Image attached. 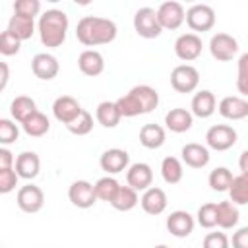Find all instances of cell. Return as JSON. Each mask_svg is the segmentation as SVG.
Wrapping results in <instances>:
<instances>
[{
  "label": "cell",
  "mask_w": 248,
  "mask_h": 248,
  "mask_svg": "<svg viewBox=\"0 0 248 248\" xmlns=\"http://www.w3.org/2000/svg\"><path fill=\"white\" fill-rule=\"evenodd\" d=\"M194 124V114L186 108H170L165 114V126L174 132V134H184L192 128Z\"/></svg>",
  "instance_id": "cell-22"
},
{
  "label": "cell",
  "mask_w": 248,
  "mask_h": 248,
  "mask_svg": "<svg viewBox=\"0 0 248 248\" xmlns=\"http://www.w3.org/2000/svg\"><path fill=\"white\" fill-rule=\"evenodd\" d=\"M236 89H238L242 95L248 97V76H240V74H238V78H236Z\"/></svg>",
  "instance_id": "cell-46"
},
{
  "label": "cell",
  "mask_w": 248,
  "mask_h": 248,
  "mask_svg": "<svg viewBox=\"0 0 248 248\" xmlns=\"http://www.w3.org/2000/svg\"><path fill=\"white\" fill-rule=\"evenodd\" d=\"M68 31V16L62 10H46L39 17V37L45 46L56 48L66 41Z\"/></svg>",
  "instance_id": "cell-2"
},
{
  "label": "cell",
  "mask_w": 248,
  "mask_h": 248,
  "mask_svg": "<svg viewBox=\"0 0 248 248\" xmlns=\"http://www.w3.org/2000/svg\"><path fill=\"white\" fill-rule=\"evenodd\" d=\"M0 70H2V81H0V89H4V87H6V83H8V78H10V74H8V64H6V62H0Z\"/></svg>",
  "instance_id": "cell-49"
},
{
  "label": "cell",
  "mask_w": 248,
  "mask_h": 248,
  "mask_svg": "<svg viewBox=\"0 0 248 248\" xmlns=\"http://www.w3.org/2000/svg\"><path fill=\"white\" fill-rule=\"evenodd\" d=\"M140 143L147 149H159L165 143V128L159 124H143L140 130Z\"/></svg>",
  "instance_id": "cell-25"
},
{
  "label": "cell",
  "mask_w": 248,
  "mask_h": 248,
  "mask_svg": "<svg viewBox=\"0 0 248 248\" xmlns=\"http://www.w3.org/2000/svg\"><path fill=\"white\" fill-rule=\"evenodd\" d=\"M232 248H248V227H240L232 234Z\"/></svg>",
  "instance_id": "cell-44"
},
{
  "label": "cell",
  "mask_w": 248,
  "mask_h": 248,
  "mask_svg": "<svg viewBox=\"0 0 248 248\" xmlns=\"http://www.w3.org/2000/svg\"><path fill=\"white\" fill-rule=\"evenodd\" d=\"M17 136H19L17 126L10 118H2L0 120V143L2 145H10V143H14L17 140Z\"/></svg>",
  "instance_id": "cell-41"
},
{
  "label": "cell",
  "mask_w": 248,
  "mask_h": 248,
  "mask_svg": "<svg viewBox=\"0 0 248 248\" xmlns=\"http://www.w3.org/2000/svg\"><path fill=\"white\" fill-rule=\"evenodd\" d=\"M203 248H229V238L225 232H209L203 238Z\"/></svg>",
  "instance_id": "cell-43"
},
{
  "label": "cell",
  "mask_w": 248,
  "mask_h": 248,
  "mask_svg": "<svg viewBox=\"0 0 248 248\" xmlns=\"http://www.w3.org/2000/svg\"><path fill=\"white\" fill-rule=\"evenodd\" d=\"M110 205L116 211H130L138 205V192L130 186H120V190L114 196V200L110 202Z\"/></svg>",
  "instance_id": "cell-34"
},
{
  "label": "cell",
  "mask_w": 248,
  "mask_h": 248,
  "mask_svg": "<svg viewBox=\"0 0 248 248\" xmlns=\"http://www.w3.org/2000/svg\"><path fill=\"white\" fill-rule=\"evenodd\" d=\"M21 126H23V132H25L27 136H31V138H41V136H45V134L48 132L50 122H48L46 114H43V112L37 110V112L31 114Z\"/></svg>",
  "instance_id": "cell-31"
},
{
  "label": "cell",
  "mask_w": 248,
  "mask_h": 248,
  "mask_svg": "<svg viewBox=\"0 0 248 248\" xmlns=\"http://www.w3.org/2000/svg\"><path fill=\"white\" fill-rule=\"evenodd\" d=\"M192 114L198 116V118H209L215 110H217V101H215V95L209 91V89H202L198 91L194 97H192Z\"/></svg>",
  "instance_id": "cell-20"
},
{
  "label": "cell",
  "mask_w": 248,
  "mask_h": 248,
  "mask_svg": "<svg viewBox=\"0 0 248 248\" xmlns=\"http://www.w3.org/2000/svg\"><path fill=\"white\" fill-rule=\"evenodd\" d=\"M182 161L192 169H203L209 163V149L202 143H186L180 151Z\"/></svg>",
  "instance_id": "cell-23"
},
{
  "label": "cell",
  "mask_w": 248,
  "mask_h": 248,
  "mask_svg": "<svg viewBox=\"0 0 248 248\" xmlns=\"http://www.w3.org/2000/svg\"><path fill=\"white\" fill-rule=\"evenodd\" d=\"M95 194H97V200H103V202H112L114 200V196L118 194V190H120V184H118V180L116 178H112V176H103V178H99L95 184Z\"/></svg>",
  "instance_id": "cell-33"
},
{
  "label": "cell",
  "mask_w": 248,
  "mask_h": 248,
  "mask_svg": "<svg viewBox=\"0 0 248 248\" xmlns=\"http://www.w3.org/2000/svg\"><path fill=\"white\" fill-rule=\"evenodd\" d=\"M209 52L219 62H229L238 52V41L229 33H215L209 41Z\"/></svg>",
  "instance_id": "cell-7"
},
{
  "label": "cell",
  "mask_w": 248,
  "mask_h": 248,
  "mask_svg": "<svg viewBox=\"0 0 248 248\" xmlns=\"http://www.w3.org/2000/svg\"><path fill=\"white\" fill-rule=\"evenodd\" d=\"M200 83V72L192 64H178L170 72V85L178 93H192Z\"/></svg>",
  "instance_id": "cell-4"
},
{
  "label": "cell",
  "mask_w": 248,
  "mask_h": 248,
  "mask_svg": "<svg viewBox=\"0 0 248 248\" xmlns=\"http://www.w3.org/2000/svg\"><path fill=\"white\" fill-rule=\"evenodd\" d=\"M217 108H219V114L227 120H242L248 116V101L236 95L223 97Z\"/></svg>",
  "instance_id": "cell-17"
},
{
  "label": "cell",
  "mask_w": 248,
  "mask_h": 248,
  "mask_svg": "<svg viewBox=\"0 0 248 248\" xmlns=\"http://www.w3.org/2000/svg\"><path fill=\"white\" fill-rule=\"evenodd\" d=\"M68 198L70 202L79 207V209H87L93 207V203L97 202V194H95V186L87 180H76L70 184L68 188Z\"/></svg>",
  "instance_id": "cell-10"
},
{
  "label": "cell",
  "mask_w": 248,
  "mask_h": 248,
  "mask_svg": "<svg viewBox=\"0 0 248 248\" xmlns=\"http://www.w3.org/2000/svg\"><path fill=\"white\" fill-rule=\"evenodd\" d=\"M116 33H118L116 23L108 17H99V16H83L76 27V37L85 46L108 45L116 39Z\"/></svg>",
  "instance_id": "cell-1"
},
{
  "label": "cell",
  "mask_w": 248,
  "mask_h": 248,
  "mask_svg": "<svg viewBox=\"0 0 248 248\" xmlns=\"http://www.w3.org/2000/svg\"><path fill=\"white\" fill-rule=\"evenodd\" d=\"M153 248H169L167 244H157V246H153Z\"/></svg>",
  "instance_id": "cell-50"
},
{
  "label": "cell",
  "mask_w": 248,
  "mask_h": 248,
  "mask_svg": "<svg viewBox=\"0 0 248 248\" xmlns=\"http://www.w3.org/2000/svg\"><path fill=\"white\" fill-rule=\"evenodd\" d=\"M78 66H79V72L81 74H85L89 78H95V76L103 74V70H105V58H103V54L99 50L87 48V50H83L79 54Z\"/></svg>",
  "instance_id": "cell-19"
},
{
  "label": "cell",
  "mask_w": 248,
  "mask_h": 248,
  "mask_svg": "<svg viewBox=\"0 0 248 248\" xmlns=\"http://www.w3.org/2000/svg\"><path fill=\"white\" fill-rule=\"evenodd\" d=\"M186 23L192 31H209L215 25V10L209 4H194L186 12Z\"/></svg>",
  "instance_id": "cell-5"
},
{
  "label": "cell",
  "mask_w": 248,
  "mask_h": 248,
  "mask_svg": "<svg viewBox=\"0 0 248 248\" xmlns=\"http://www.w3.org/2000/svg\"><path fill=\"white\" fill-rule=\"evenodd\" d=\"M194 225H196L194 217L188 211H182V209H176L167 217V229L176 238H184V236L192 234Z\"/></svg>",
  "instance_id": "cell-15"
},
{
  "label": "cell",
  "mask_w": 248,
  "mask_h": 248,
  "mask_svg": "<svg viewBox=\"0 0 248 248\" xmlns=\"http://www.w3.org/2000/svg\"><path fill=\"white\" fill-rule=\"evenodd\" d=\"M240 219L238 207L232 202H219L217 203V227L221 229H232L236 227Z\"/></svg>",
  "instance_id": "cell-29"
},
{
  "label": "cell",
  "mask_w": 248,
  "mask_h": 248,
  "mask_svg": "<svg viewBox=\"0 0 248 248\" xmlns=\"http://www.w3.org/2000/svg\"><path fill=\"white\" fill-rule=\"evenodd\" d=\"M174 52L180 60L192 62L202 54V39L196 33H182L174 41Z\"/></svg>",
  "instance_id": "cell-12"
},
{
  "label": "cell",
  "mask_w": 248,
  "mask_h": 248,
  "mask_svg": "<svg viewBox=\"0 0 248 248\" xmlns=\"http://www.w3.org/2000/svg\"><path fill=\"white\" fill-rule=\"evenodd\" d=\"M205 143L215 151H227L236 143V130L227 124H215L205 132Z\"/></svg>",
  "instance_id": "cell-6"
},
{
  "label": "cell",
  "mask_w": 248,
  "mask_h": 248,
  "mask_svg": "<svg viewBox=\"0 0 248 248\" xmlns=\"http://www.w3.org/2000/svg\"><path fill=\"white\" fill-rule=\"evenodd\" d=\"M16 202H17V207L25 213H37L43 209L45 205V194L39 186L35 184H25L17 190V196H16Z\"/></svg>",
  "instance_id": "cell-8"
},
{
  "label": "cell",
  "mask_w": 248,
  "mask_h": 248,
  "mask_svg": "<svg viewBox=\"0 0 248 248\" xmlns=\"http://www.w3.org/2000/svg\"><path fill=\"white\" fill-rule=\"evenodd\" d=\"M232 178H234V176H232V172H231L227 167H217V169H213V170L209 172L207 182H209L211 190H215V192H229Z\"/></svg>",
  "instance_id": "cell-35"
},
{
  "label": "cell",
  "mask_w": 248,
  "mask_h": 248,
  "mask_svg": "<svg viewBox=\"0 0 248 248\" xmlns=\"http://www.w3.org/2000/svg\"><path fill=\"white\" fill-rule=\"evenodd\" d=\"M16 159L8 147H0V169H14Z\"/></svg>",
  "instance_id": "cell-45"
},
{
  "label": "cell",
  "mask_w": 248,
  "mask_h": 248,
  "mask_svg": "<svg viewBox=\"0 0 248 248\" xmlns=\"http://www.w3.org/2000/svg\"><path fill=\"white\" fill-rule=\"evenodd\" d=\"M116 107H118L120 114H122V116H126V118H132V116H140V114H143L141 105L138 103V99H136L130 91H128L126 95H122V97H118V99H116Z\"/></svg>",
  "instance_id": "cell-36"
},
{
  "label": "cell",
  "mask_w": 248,
  "mask_h": 248,
  "mask_svg": "<svg viewBox=\"0 0 248 248\" xmlns=\"http://www.w3.org/2000/svg\"><path fill=\"white\" fill-rule=\"evenodd\" d=\"M66 128H68L74 136H85V134H89V132L93 130V116H91V112H87V110L83 108L81 114H79L74 122H70Z\"/></svg>",
  "instance_id": "cell-37"
},
{
  "label": "cell",
  "mask_w": 248,
  "mask_h": 248,
  "mask_svg": "<svg viewBox=\"0 0 248 248\" xmlns=\"http://www.w3.org/2000/svg\"><path fill=\"white\" fill-rule=\"evenodd\" d=\"M238 167H240L242 172H248V149H244V151L240 153V157H238Z\"/></svg>",
  "instance_id": "cell-48"
},
{
  "label": "cell",
  "mask_w": 248,
  "mask_h": 248,
  "mask_svg": "<svg viewBox=\"0 0 248 248\" xmlns=\"http://www.w3.org/2000/svg\"><path fill=\"white\" fill-rule=\"evenodd\" d=\"M19 174L16 169H0V194H8L17 186Z\"/></svg>",
  "instance_id": "cell-42"
},
{
  "label": "cell",
  "mask_w": 248,
  "mask_h": 248,
  "mask_svg": "<svg viewBox=\"0 0 248 248\" xmlns=\"http://www.w3.org/2000/svg\"><path fill=\"white\" fill-rule=\"evenodd\" d=\"M167 194L163 188H157V186H151L143 192L140 203H141V209L147 213V215H161L165 209H167Z\"/></svg>",
  "instance_id": "cell-18"
},
{
  "label": "cell",
  "mask_w": 248,
  "mask_h": 248,
  "mask_svg": "<svg viewBox=\"0 0 248 248\" xmlns=\"http://www.w3.org/2000/svg\"><path fill=\"white\" fill-rule=\"evenodd\" d=\"M134 29L143 39H155L163 33V27L157 19V10L153 8H140L134 14Z\"/></svg>",
  "instance_id": "cell-3"
},
{
  "label": "cell",
  "mask_w": 248,
  "mask_h": 248,
  "mask_svg": "<svg viewBox=\"0 0 248 248\" xmlns=\"http://www.w3.org/2000/svg\"><path fill=\"white\" fill-rule=\"evenodd\" d=\"M161 176L167 184H178L184 176V169H182V163L180 159L176 157H165L163 163H161Z\"/></svg>",
  "instance_id": "cell-30"
},
{
  "label": "cell",
  "mask_w": 248,
  "mask_h": 248,
  "mask_svg": "<svg viewBox=\"0 0 248 248\" xmlns=\"http://www.w3.org/2000/svg\"><path fill=\"white\" fill-rule=\"evenodd\" d=\"M126 182L130 188H134L136 192L138 190H147L151 188V182H153V170L147 163H134L128 167V172H126Z\"/></svg>",
  "instance_id": "cell-14"
},
{
  "label": "cell",
  "mask_w": 248,
  "mask_h": 248,
  "mask_svg": "<svg viewBox=\"0 0 248 248\" xmlns=\"http://www.w3.org/2000/svg\"><path fill=\"white\" fill-rule=\"evenodd\" d=\"M41 12V2L39 0H16L14 2V14L23 16V17H35Z\"/></svg>",
  "instance_id": "cell-39"
},
{
  "label": "cell",
  "mask_w": 248,
  "mask_h": 248,
  "mask_svg": "<svg viewBox=\"0 0 248 248\" xmlns=\"http://www.w3.org/2000/svg\"><path fill=\"white\" fill-rule=\"evenodd\" d=\"M81 107H79V103L74 99V97H70V95H60V97H56V101L52 103V114H54V118L58 120V122H62V124H70V122H74L79 114H81Z\"/></svg>",
  "instance_id": "cell-11"
},
{
  "label": "cell",
  "mask_w": 248,
  "mask_h": 248,
  "mask_svg": "<svg viewBox=\"0 0 248 248\" xmlns=\"http://www.w3.org/2000/svg\"><path fill=\"white\" fill-rule=\"evenodd\" d=\"M37 112V105H35V101L31 99V97H27V95H19V97H16L14 101H12V105H10V114H12V118L14 120H17V122H25L31 114H35Z\"/></svg>",
  "instance_id": "cell-26"
},
{
  "label": "cell",
  "mask_w": 248,
  "mask_h": 248,
  "mask_svg": "<svg viewBox=\"0 0 248 248\" xmlns=\"http://www.w3.org/2000/svg\"><path fill=\"white\" fill-rule=\"evenodd\" d=\"M200 227L203 229H213L217 227V203H203L200 209H198V215H196Z\"/></svg>",
  "instance_id": "cell-38"
},
{
  "label": "cell",
  "mask_w": 248,
  "mask_h": 248,
  "mask_svg": "<svg viewBox=\"0 0 248 248\" xmlns=\"http://www.w3.org/2000/svg\"><path fill=\"white\" fill-rule=\"evenodd\" d=\"M157 19L163 29H178L186 19V12L180 2L169 0L157 8Z\"/></svg>",
  "instance_id": "cell-9"
},
{
  "label": "cell",
  "mask_w": 248,
  "mask_h": 248,
  "mask_svg": "<svg viewBox=\"0 0 248 248\" xmlns=\"http://www.w3.org/2000/svg\"><path fill=\"white\" fill-rule=\"evenodd\" d=\"M19 46H21V41L17 37H14L8 29L2 31L0 35V52L4 56H12V54H17L19 52Z\"/></svg>",
  "instance_id": "cell-40"
},
{
  "label": "cell",
  "mask_w": 248,
  "mask_h": 248,
  "mask_svg": "<svg viewBox=\"0 0 248 248\" xmlns=\"http://www.w3.org/2000/svg\"><path fill=\"white\" fill-rule=\"evenodd\" d=\"M229 196H231V202L236 205L248 203V172H240L238 176L232 178Z\"/></svg>",
  "instance_id": "cell-32"
},
{
  "label": "cell",
  "mask_w": 248,
  "mask_h": 248,
  "mask_svg": "<svg viewBox=\"0 0 248 248\" xmlns=\"http://www.w3.org/2000/svg\"><path fill=\"white\" fill-rule=\"evenodd\" d=\"M31 70H33V74H35L39 79L48 81V79L56 78V74H58V70H60V64H58V60H56L52 54H48V52H39V54H35L33 60H31Z\"/></svg>",
  "instance_id": "cell-16"
},
{
  "label": "cell",
  "mask_w": 248,
  "mask_h": 248,
  "mask_svg": "<svg viewBox=\"0 0 248 248\" xmlns=\"http://www.w3.org/2000/svg\"><path fill=\"white\" fill-rule=\"evenodd\" d=\"M16 172L19 174V178H25V180H31L39 174L41 170V159L35 151H23L16 157Z\"/></svg>",
  "instance_id": "cell-21"
},
{
  "label": "cell",
  "mask_w": 248,
  "mask_h": 248,
  "mask_svg": "<svg viewBox=\"0 0 248 248\" xmlns=\"http://www.w3.org/2000/svg\"><path fill=\"white\" fill-rule=\"evenodd\" d=\"M99 165H101V169H103L105 172H108V174H118V172H122V170L128 169V165H130V155H128V151H124V149H120V147H112V149L103 151V155H101V159H99Z\"/></svg>",
  "instance_id": "cell-13"
},
{
  "label": "cell",
  "mask_w": 248,
  "mask_h": 248,
  "mask_svg": "<svg viewBox=\"0 0 248 248\" xmlns=\"http://www.w3.org/2000/svg\"><path fill=\"white\" fill-rule=\"evenodd\" d=\"M95 116H97V122L105 128H116L122 114L116 107V101H103L97 105V110H95Z\"/></svg>",
  "instance_id": "cell-24"
},
{
  "label": "cell",
  "mask_w": 248,
  "mask_h": 248,
  "mask_svg": "<svg viewBox=\"0 0 248 248\" xmlns=\"http://www.w3.org/2000/svg\"><path fill=\"white\" fill-rule=\"evenodd\" d=\"M8 31L17 37L19 41H27L33 37L35 33V21L31 17H23V16H12L10 21H8Z\"/></svg>",
  "instance_id": "cell-27"
},
{
  "label": "cell",
  "mask_w": 248,
  "mask_h": 248,
  "mask_svg": "<svg viewBox=\"0 0 248 248\" xmlns=\"http://www.w3.org/2000/svg\"><path fill=\"white\" fill-rule=\"evenodd\" d=\"M238 74L240 76H248V52H244L238 58Z\"/></svg>",
  "instance_id": "cell-47"
},
{
  "label": "cell",
  "mask_w": 248,
  "mask_h": 248,
  "mask_svg": "<svg viewBox=\"0 0 248 248\" xmlns=\"http://www.w3.org/2000/svg\"><path fill=\"white\" fill-rule=\"evenodd\" d=\"M130 93L138 99V103L143 108V114H149L153 108H157L159 105V93L151 87V85H136L130 89Z\"/></svg>",
  "instance_id": "cell-28"
}]
</instances>
